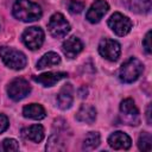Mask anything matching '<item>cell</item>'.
<instances>
[{
	"label": "cell",
	"instance_id": "9",
	"mask_svg": "<svg viewBox=\"0 0 152 152\" xmlns=\"http://www.w3.org/2000/svg\"><path fill=\"white\" fill-rule=\"evenodd\" d=\"M99 53L107 61L116 62L121 53V46L114 39L103 38L99 43Z\"/></svg>",
	"mask_w": 152,
	"mask_h": 152
},
{
	"label": "cell",
	"instance_id": "8",
	"mask_svg": "<svg viewBox=\"0 0 152 152\" xmlns=\"http://www.w3.org/2000/svg\"><path fill=\"white\" fill-rule=\"evenodd\" d=\"M31 91V86L28 82L21 77L12 80L7 86V94L13 101H20L25 99Z\"/></svg>",
	"mask_w": 152,
	"mask_h": 152
},
{
	"label": "cell",
	"instance_id": "18",
	"mask_svg": "<svg viewBox=\"0 0 152 152\" xmlns=\"http://www.w3.org/2000/svg\"><path fill=\"white\" fill-rule=\"evenodd\" d=\"M126 7L139 14H147L151 11V0H125Z\"/></svg>",
	"mask_w": 152,
	"mask_h": 152
},
{
	"label": "cell",
	"instance_id": "3",
	"mask_svg": "<svg viewBox=\"0 0 152 152\" xmlns=\"http://www.w3.org/2000/svg\"><path fill=\"white\" fill-rule=\"evenodd\" d=\"M142 70H144L142 63L138 58L131 57L126 62H124L122 65L120 66L119 78L124 83H133L139 78Z\"/></svg>",
	"mask_w": 152,
	"mask_h": 152
},
{
	"label": "cell",
	"instance_id": "23",
	"mask_svg": "<svg viewBox=\"0 0 152 152\" xmlns=\"http://www.w3.org/2000/svg\"><path fill=\"white\" fill-rule=\"evenodd\" d=\"M1 150L6 151V152H10V151H18L19 150V144L15 139H5L2 141V146H1Z\"/></svg>",
	"mask_w": 152,
	"mask_h": 152
},
{
	"label": "cell",
	"instance_id": "27",
	"mask_svg": "<svg viewBox=\"0 0 152 152\" xmlns=\"http://www.w3.org/2000/svg\"><path fill=\"white\" fill-rule=\"evenodd\" d=\"M146 121L148 125H151V104H148L146 108Z\"/></svg>",
	"mask_w": 152,
	"mask_h": 152
},
{
	"label": "cell",
	"instance_id": "13",
	"mask_svg": "<svg viewBox=\"0 0 152 152\" xmlns=\"http://www.w3.org/2000/svg\"><path fill=\"white\" fill-rule=\"evenodd\" d=\"M82 50H83V43L80 38L75 36L68 38L62 44V51L69 58H75Z\"/></svg>",
	"mask_w": 152,
	"mask_h": 152
},
{
	"label": "cell",
	"instance_id": "22",
	"mask_svg": "<svg viewBox=\"0 0 152 152\" xmlns=\"http://www.w3.org/2000/svg\"><path fill=\"white\" fill-rule=\"evenodd\" d=\"M65 150V146L64 144L62 142L61 138L57 137V135H51L48 140V144H46V151H50V152H56V151H64Z\"/></svg>",
	"mask_w": 152,
	"mask_h": 152
},
{
	"label": "cell",
	"instance_id": "24",
	"mask_svg": "<svg viewBox=\"0 0 152 152\" xmlns=\"http://www.w3.org/2000/svg\"><path fill=\"white\" fill-rule=\"evenodd\" d=\"M68 10L70 13H81L84 10V4L78 0H69L68 2Z\"/></svg>",
	"mask_w": 152,
	"mask_h": 152
},
{
	"label": "cell",
	"instance_id": "1",
	"mask_svg": "<svg viewBox=\"0 0 152 152\" xmlns=\"http://www.w3.org/2000/svg\"><path fill=\"white\" fill-rule=\"evenodd\" d=\"M12 13L15 19L24 23L36 21L43 15L42 7L31 0H15L12 7Z\"/></svg>",
	"mask_w": 152,
	"mask_h": 152
},
{
	"label": "cell",
	"instance_id": "16",
	"mask_svg": "<svg viewBox=\"0 0 152 152\" xmlns=\"http://www.w3.org/2000/svg\"><path fill=\"white\" fill-rule=\"evenodd\" d=\"M76 120L84 124H93L96 120V110L90 104H82L76 113Z\"/></svg>",
	"mask_w": 152,
	"mask_h": 152
},
{
	"label": "cell",
	"instance_id": "26",
	"mask_svg": "<svg viewBox=\"0 0 152 152\" xmlns=\"http://www.w3.org/2000/svg\"><path fill=\"white\" fill-rule=\"evenodd\" d=\"M10 126V121H8V118L4 114H0V134L4 133Z\"/></svg>",
	"mask_w": 152,
	"mask_h": 152
},
{
	"label": "cell",
	"instance_id": "15",
	"mask_svg": "<svg viewBox=\"0 0 152 152\" xmlns=\"http://www.w3.org/2000/svg\"><path fill=\"white\" fill-rule=\"evenodd\" d=\"M21 137L25 140H30L33 142H40L44 139V128L42 125H31L21 129Z\"/></svg>",
	"mask_w": 152,
	"mask_h": 152
},
{
	"label": "cell",
	"instance_id": "2",
	"mask_svg": "<svg viewBox=\"0 0 152 152\" xmlns=\"http://www.w3.org/2000/svg\"><path fill=\"white\" fill-rule=\"evenodd\" d=\"M0 57L5 65L13 70H21L27 64V58L25 53L10 46L0 48Z\"/></svg>",
	"mask_w": 152,
	"mask_h": 152
},
{
	"label": "cell",
	"instance_id": "4",
	"mask_svg": "<svg viewBox=\"0 0 152 152\" xmlns=\"http://www.w3.org/2000/svg\"><path fill=\"white\" fill-rule=\"evenodd\" d=\"M120 115L121 121L128 126H138L140 124L139 109L137 108L132 99H125L120 103Z\"/></svg>",
	"mask_w": 152,
	"mask_h": 152
},
{
	"label": "cell",
	"instance_id": "21",
	"mask_svg": "<svg viewBox=\"0 0 152 152\" xmlns=\"http://www.w3.org/2000/svg\"><path fill=\"white\" fill-rule=\"evenodd\" d=\"M138 147L140 151L150 152L152 150V135L148 132H141L138 139Z\"/></svg>",
	"mask_w": 152,
	"mask_h": 152
},
{
	"label": "cell",
	"instance_id": "7",
	"mask_svg": "<svg viewBox=\"0 0 152 152\" xmlns=\"http://www.w3.org/2000/svg\"><path fill=\"white\" fill-rule=\"evenodd\" d=\"M44 31L38 26H31L26 28L21 34L24 45L30 50H38L44 43Z\"/></svg>",
	"mask_w": 152,
	"mask_h": 152
},
{
	"label": "cell",
	"instance_id": "6",
	"mask_svg": "<svg viewBox=\"0 0 152 152\" xmlns=\"http://www.w3.org/2000/svg\"><path fill=\"white\" fill-rule=\"evenodd\" d=\"M107 24H108L109 28H110L116 36H120V37H124V36L128 34L129 31H131V28L133 27L132 20H131L127 15H124V14L120 13V12L113 13V14L109 17Z\"/></svg>",
	"mask_w": 152,
	"mask_h": 152
},
{
	"label": "cell",
	"instance_id": "20",
	"mask_svg": "<svg viewBox=\"0 0 152 152\" xmlns=\"http://www.w3.org/2000/svg\"><path fill=\"white\" fill-rule=\"evenodd\" d=\"M100 142H101L100 134L97 132H89L83 140L82 148L86 151H91V150H95L100 145Z\"/></svg>",
	"mask_w": 152,
	"mask_h": 152
},
{
	"label": "cell",
	"instance_id": "10",
	"mask_svg": "<svg viewBox=\"0 0 152 152\" xmlns=\"http://www.w3.org/2000/svg\"><path fill=\"white\" fill-rule=\"evenodd\" d=\"M108 10H109V5L106 0H95L87 11L86 19L91 24H96L103 18V15L108 12Z\"/></svg>",
	"mask_w": 152,
	"mask_h": 152
},
{
	"label": "cell",
	"instance_id": "17",
	"mask_svg": "<svg viewBox=\"0 0 152 152\" xmlns=\"http://www.w3.org/2000/svg\"><path fill=\"white\" fill-rule=\"evenodd\" d=\"M23 115L27 119H33V120H42L45 118L46 112L44 107L39 103H30L23 108Z\"/></svg>",
	"mask_w": 152,
	"mask_h": 152
},
{
	"label": "cell",
	"instance_id": "14",
	"mask_svg": "<svg viewBox=\"0 0 152 152\" xmlns=\"http://www.w3.org/2000/svg\"><path fill=\"white\" fill-rule=\"evenodd\" d=\"M56 100H57L58 108H61L63 110H66L71 107V104L74 102V96H72V87L70 83L63 86V88L57 94Z\"/></svg>",
	"mask_w": 152,
	"mask_h": 152
},
{
	"label": "cell",
	"instance_id": "25",
	"mask_svg": "<svg viewBox=\"0 0 152 152\" xmlns=\"http://www.w3.org/2000/svg\"><path fill=\"white\" fill-rule=\"evenodd\" d=\"M142 48L145 49L146 53H148V55L151 53V51H152V49H151V31H148L146 33L145 38H144V40H142Z\"/></svg>",
	"mask_w": 152,
	"mask_h": 152
},
{
	"label": "cell",
	"instance_id": "5",
	"mask_svg": "<svg viewBox=\"0 0 152 152\" xmlns=\"http://www.w3.org/2000/svg\"><path fill=\"white\" fill-rule=\"evenodd\" d=\"M70 24L62 13H53L48 23V30L53 38H63L70 32Z\"/></svg>",
	"mask_w": 152,
	"mask_h": 152
},
{
	"label": "cell",
	"instance_id": "11",
	"mask_svg": "<svg viewBox=\"0 0 152 152\" xmlns=\"http://www.w3.org/2000/svg\"><path fill=\"white\" fill-rule=\"evenodd\" d=\"M108 145L114 150H128L132 145V140L126 133L116 131L108 137Z\"/></svg>",
	"mask_w": 152,
	"mask_h": 152
},
{
	"label": "cell",
	"instance_id": "12",
	"mask_svg": "<svg viewBox=\"0 0 152 152\" xmlns=\"http://www.w3.org/2000/svg\"><path fill=\"white\" fill-rule=\"evenodd\" d=\"M68 77V74L66 72H63V71H50V72H45V74H42V75H38V76H33L32 80L37 83H40L43 87H52L55 86L57 82H59L63 78H66Z\"/></svg>",
	"mask_w": 152,
	"mask_h": 152
},
{
	"label": "cell",
	"instance_id": "19",
	"mask_svg": "<svg viewBox=\"0 0 152 152\" xmlns=\"http://www.w3.org/2000/svg\"><path fill=\"white\" fill-rule=\"evenodd\" d=\"M61 63V57L58 53L53 52V51H50V52H46L38 62H37V69H44V68H48V66H52V65H57Z\"/></svg>",
	"mask_w": 152,
	"mask_h": 152
}]
</instances>
